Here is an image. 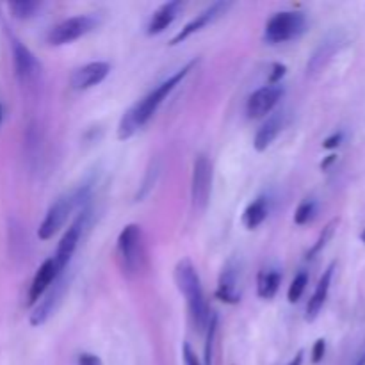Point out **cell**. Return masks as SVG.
I'll use <instances>...</instances> for the list:
<instances>
[{
	"mask_svg": "<svg viewBox=\"0 0 365 365\" xmlns=\"http://www.w3.org/2000/svg\"><path fill=\"white\" fill-rule=\"evenodd\" d=\"M175 282H177L178 291L184 294L185 302H187L189 316H191L195 328L198 331H205L210 319V310L209 303L205 299L202 282H200L198 271L192 266L191 260L184 259L177 264V267H175Z\"/></svg>",
	"mask_w": 365,
	"mask_h": 365,
	"instance_id": "cell-2",
	"label": "cell"
},
{
	"mask_svg": "<svg viewBox=\"0 0 365 365\" xmlns=\"http://www.w3.org/2000/svg\"><path fill=\"white\" fill-rule=\"evenodd\" d=\"M267 214H269L267 200L264 198V196H260V198H257L255 202H252L246 207L245 214H242V225H245L248 230H253V228L260 227V225L266 221Z\"/></svg>",
	"mask_w": 365,
	"mask_h": 365,
	"instance_id": "cell-20",
	"label": "cell"
},
{
	"mask_svg": "<svg viewBox=\"0 0 365 365\" xmlns=\"http://www.w3.org/2000/svg\"><path fill=\"white\" fill-rule=\"evenodd\" d=\"M116 255L120 267L127 277H139L141 274L146 264V252L143 230L139 225L130 223L120 232L116 242Z\"/></svg>",
	"mask_w": 365,
	"mask_h": 365,
	"instance_id": "cell-4",
	"label": "cell"
},
{
	"mask_svg": "<svg viewBox=\"0 0 365 365\" xmlns=\"http://www.w3.org/2000/svg\"><path fill=\"white\" fill-rule=\"evenodd\" d=\"M316 210H317L316 202H314V200H305V202L299 203L298 209H296L294 223L296 225H307L314 216H316Z\"/></svg>",
	"mask_w": 365,
	"mask_h": 365,
	"instance_id": "cell-24",
	"label": "cell"
},
{
	"mask_svg": "<svg viewBox=\"0 0 365 365\" xmlns=\"http://www.w3.org/2000/svg\"><path fill=\"white\" fill-rule=\"evenodd\" d=\"M91 196V184L86 182L81 187L73 189V191H68L64 195H61L52 205L48 207L45 214V220L41 221L38 228V237L41 241H48L52 239L61 228L64 227V223L68 221L70 214L77 209L78 205H86Z\"/></svg>",
	"mask_w": 365,
	"mask_h": 365,
	"instance_id": "cell-3",
	"label": "cell"
},
{
	"mask_svg": "<svg viewBox=\"0 0 365 365\" xmlns=\"http://www.w3.org/2000/svg\"><path fill=\"white\" fill-rule=\"evenodd\" d=\"M355 365H365V355L360 356V359L355 362Z\"/></svg>",
	"mask_w": 365,
	"mask_h": 365,
	"instance_id": "cell-34",
	"label": "cell"
},
{
	"mask_svg": "<svg viewBox=\"0 0 365 365\" xmlns=\"http://www.w3.org/2000/svg\"><path fill=\"white\" fill-rule=\"evenodd\" d=\"M61 273H63V271L57 267L56 260H53L52 257H50V259H46L45 262L39 266V269L36 271L34 278H32L31 289H29V303H31V305L38 303L39 298L45 294L46 289H48L50 285L57 280V277H59Z\"/></svg>",
	"mask_w": 365,
	"mask_h": 365,
	"instance_id": "cell-15",
	"label": "cell"
},
{
	"mask_svg": "<svg viewBox=\"0 0 365 365\" xmlns=\"http://www.w3.org/2000/svg\"><path fill=\"white\" fill-rule=\"evenodd\" d=\"M182 356H184V365H202L200 364L198 356H196V353L192 351V348L187 342H185L184 348H182Z\"/></svg>",
	"mask_w": 365,
	"mask_h": 365,
	"instance_id": "cell-28",
	"label": "cell"
},
{
	"mask_svg": "<svg viewBox=\"0 0 365 365\" xmlns=\"http://www.w3.org/2000/svg\"><path fill=\"white\" fill-rule=\"evenodd\" d=\"M334 269H335V264H331L330 267H328L327 271H324V274L321 277L319 284H317L316 291H314L312 298H310L309 305H307V316L305 319L309 321H314L317 316H319L321 309H323L324 302H327L328 298V292H330V285H331V277H334Z\"/></svg>",
	"mask_w": 365,
	"mask_h": 365,
	"instance_id": "cell-18",
	"label": "cell"
},
{
	"mask_svg": "<svg viewBox=\"0 0 365 365\" xmlns=\"http://www.w3.org/2000/svg\"><path fill=\"white\" fill-rule=\"evenodd\" d=\"M341 141H342V134H334L331 138L324 139L323 146L324 148H337V146L341 145Z\"/></svg>",
	"mask_w": 365,
	"mask_h": 365,
	"instance_id": "cell-31",
	"label": "cell"
},
{
	"mask_svg": "<svg viewBox=\"0 0 365 365\" xmlns=\"http://www.w3.org/2000/svg\"><path fill=\"white\" fill-rule=\"evenodd\" d=\"M11 48H13V63L14 71H16L18 81L24 86H32L39 81L41 77V64L36 59L34 53L27 48L21 41L13 38L11 41Z\"/></svg>",
	"mask_w": 365,
	"mask_h": 365,
	"instance_id": "cell-9",
	"label": "cell"
},
{
	"mask_svg": "<svg viewBox=\"0 0 365 365\" xmlns=\"http://www.w3.org/2000/svg\"><path fill=\"white\" fill-rule=\"evenodd\" d=\"M302 362H303V351H299L298 355H296L294 359H292V362L289 364V365H302Z\"/></svg>",
	"mask_w": 365,
	"mask_h": 365,
	"instance_id": "cell-32",
	"label": "cell"
},
{
	"mask_svg": "<svg viewBox=\"0 0 365 365\" xmlns=\"http://www.w3.org/2000/svg\"><path fill=\"white\" fill-rule=\"evenodd\" d=\"M89 214H91V209H89V207H86V209L78 214L77 220L73 221V225L68 228V232L63 235V239H61L59 246H57L56 255L52 257L61 271L66 269V266L70 264L71 257H73L75 250H77L78 241H81L82 230H84V227L88 225Z\"/></svg>",
	"mask_w": 365,
	"mask_h": 365,
	"instance_id": "cell-10",
	"label": "cell"
},
{
	"mask_svg": "<svg viewBox=\"0 0 365 365\" xmlns=\"http://www.w3.org/2000/svg\"><path fill=\"white\" fill-rule=\"evenodd\" d=\"M157 175H159V164L152 163V166H150V170L146 171L145 182H143V185H141V191L138 192V200H143L146 195H148L150 189H152L153 184H155Z\"/></svg>",
	"mask_w": 365,
	"mask_h": 365,
	"instance_id": "cell-26",
	"label": "cell"
},
{
	"mask_svg": "<svg viewBox=\"0 0 365 365\" xmlns=\"http://www.w3.org/2000/svg\"><path fill=\"white\" fill-rule=\"evenodd\" d=\"M282 96H284V86L282 84L264 86V88L257 89L253 95H250L248 102H246V114L252 120L267 116V114L273 113Z\"/></svg>",
	"mask_w": 365,
	"mask_h": 365,
	"instance_id": "cell-11",
	"label": "cell"
},
{
	"mask_svg": "<svg viewBox=\"0 0 365 365\" xmlns=\"http://www.w3.org/2000/svg\"><path fill=\"white\" fill-rule=\"evenodd\" d=\"M282 284V273L278 269H262L257 280V292L262 299H273Z\"/></svg>",
	"mask_w": 365,
	"mask_h": 365,
	"instance_id": "cell-19",
	"label": "cell"
},
{
	"mask_svg": "<svg viewBox=\"0 0 365 365\" xmlns=\"http://www.w3.org/2000/svg\"><path fill=\"white\" fill-rule=\"evenodd\" d=\"M230 7H232V2H214L212 6H209L205 11H202L198 16L192 18V20L189 21V24L185 25V27L182 29V31L178 32L173 39H171V45L175 46V45H180V43H184L185 39L191 38L195 32H200L203 27L214 24L217 18L223 16V14L230 9Z\"/></svg>",
	"mask_w": 365,
	"mask_h": 365,
	"instance_id": "cell-14",
	"label": "cell"
},
{
	"mask_svg": "<svg viewBox=\"0 0 365 365\" xmlns=\"http://www.w3.org/2000/svg\"><path fill=\"white\" fill-rule=\"evenodd\" d=\"M305 14L299 11H282L269 18L264 29V39L271 45L287 43L305 31Z\"/></svg>",
	"mask_w": 365,
	"mask_h": 365,
	"instance_id": "cell-5",
	"label": "cell"
},
{
	"mask_svg": "<svg viewBox=\"0 0 365 365\" xmlns=\"http://www.w3.org/2000/svg\"><path fill=\"white\" fill-rule=\"evenodd\" d=\"M195 64H196V61L187 63L184 68H180L177 73L171 75L168 81H164L163 84L157 86L153 91H150L145 98L139 100L138 103H134V106H132L130 109L123 114V116H121L120 125H118V139H120V141H125V139L132 138V135H134L139 128L145 127V125L152 120L153 114L157 113V109L160 107V103H163L164 100L170 96V93L173 91V89L177 88V86L180 84L185 77H187L189 71L195 68Z\"/></svg>",
	"mask_w": 365,
	"mask_h": 365,
	"instance_id": "cell-1",
	"label": "cell"
},
{
	"mask_svg": "<svg viewBox=\"0 0 365 365\" xmlns=\"http://www.w3.org/2000/svg\"><path fill=\"white\" fill-rule=\"evenodd\" d=\"M282 128H284V113H273L257 132L255 141H253L257 152H266L273 145L274 139L280 135Z\"/></svg>",
	"mask_w": 365,
	"mask_h": 365,
	"instance_id": "cell-17",
	"label": "cell"
},
{
	"mask_svg": "<svg viewBox=\"0 0 365 365\" xmlns=\"http://www.w3.org/2000/svg\"><path fill=\"white\" fill-rule=\"evenodd\" d=\"M216 298L230 305L241 302V264L235 259L228 260L221 269L220 278H217Z\"/></svg>",
	"mask_w": 365,
	"mask_h": 365,
	"instance_id": "cell-12",
	"label": "cell"
},
{
	"mask_svg": "<svg viewBox=\"0 0 365 365\" xmlns=\"http://www.w3.org/2000/svg\"><path fill=\"white\" fill-rule=\"evenodd\" d=\"M109 71L110 64L106 63V61H95V63L84 64V66L77 68V70L71 73V89H75V91H86V89L95 88L100 82L106 81Z\"/></svg>",
	"mask_w": 365,
	"mask_h": 365,
	"instance_id": "cell-13",
	"label": "cell"
},
{
	"mask_svg": "<svg viewBox=\"0 0 365 365\" xmlns=\"http://www.w3.org/2000/svg\"><path fill=\"white\" fill-rule=\"evenodd\" d=\"M307 285H309V274H307L305 271H302V273L296 274L294 280H292L291 285H289V291H287L289 302L291 303L299 302V298H302L303 292H305Z\"/></svg>",
	"mask_w": 365,
	"mask_h": 365,
	"instance_id": "cell-23",
	"label": "cell"
},
{
	"mask_svg": "<svg viewBox=\"0 0 365 365\" xmlns=\"http://www.w3.org/2000/svg\"><path fill=\"white\" fill-rule=\"evenodd\" d=\"M337 223H339V220H334V221H330V223H328L327 227H324V230L321 232V235H319V239H317L316 245H314L312 250H310V252L307 253V259H314V257H316L317 253H319L321 250H323L324 246L328 245V241H330L331 235H334Z\"/></svg>",
	"mask_w": 365,
	"mask_h": 365,
	"instance_id": "cell-25",
	"label": "cell"
},
{
	"mask_svg": "<svg viewBox=\"0 0 365 365\" xmlns=\"http://www.w3.org/2000/svg\"><path fill=\"white\" fill-rule=\"evenodd\" d=\"M334 160H335V155H330V157H328V159L324 160V163H323V170H327V168L330 166V164L334 163Z\"/></svg>",
	"mask_w": 365,
	"mask_h": 365,
	"instance_id": "cell-33",
	"label": "cell"
},
{
	"mask_svg": "<svg viewBox=\"0 0 365 365\" xmlns=\"http://www.w3.org/2000/svg\"><path fill=\"white\" fill-rule=\"evenodd\" d=\"M360 239H362V241H364V242H365V230H364V232H362V235H360Z\"/></svg>",
	"mask_w": 365,
	"mask_h": 365,
	"instance_id": "cell-36",
	"label": "cell"
},
{
	"mask_svg": "<svg viewBox=\"0 0 365 365\" xmlns=\"http://www.w3.org/2000/svg\"><path fill=\"white\" fill-rule=\"evenodd\" d=\"M64 271L57 277V280L46 289L45 294L39 298L38 307H36L34 312L31 314L32 327H41V324H45L46 321H48V317L56 312L57 305L61 303V299H63L64 296V291H66L68 287V274H64Z\"/></svg>",
	"mask_w": 365,
	"mask_h": 365,
	"instance_id": "cell-8",
	"label": "cell"
},
{
	"mask_svg": "<svg viewBox=\"0 0 365 365\" xmlns=\"http://www.w3.org/2000/svg\"><path fill=\"white\" fill-rule=\"evenodd\" d=\"M212 163L207 155H198L192 164L191 178V200L195 210L202 212L207 209L212 192Z\"/></svg>",
	"mask_w": 365,
	"mask_h": 365,
	"instance_id": "cell-7",
	"label": "cell"
},
{
	"mask_svg": "<svg viewBox=\"0 0 365 365\" xmlns=\"http://www.w3.org/2000/svg\"><path fill=\"white\" fill-rule=\"evenodd\" d=\"M78 365H102V360L96 355H91V353H82L78 356Z\"/></svg>",
	"mask_w": 365,
	"mask_h": 365,
	"instance_id": "cell-30",
	"label": "cell"
},
{
	"mask_svg": "<svg viewBox=\"0 0 365 365\" xmlns=\"http://www.w3.org/2000/svg\"><path fill=\"white\" fill-rule=\"evenodd\" d=\"M324 353H327V341H324V339H319L312 348V362L319 364L321 360L324 359Z\"/></svg>",
	"mask_w": 365,
	"mask_h": 365,
	"instance_id": "cell-27",
	"label": "cell"
},
{
	"mask_svg": "<svg viewBox=\"0 0 365 365\" xmlns=\"http://www.w3.org/2000/svg\"><path fill=\"white\" fill-rule=\"evenodd\" d=\"M2 118H4V109H2V106H0V121H2Z\"/></svg>",
	"mask_w": 365,
	"mask_h": 365,
	"instance_id": "cell-35",
	"label": "cell"
},
{
	"mask_svg": "<svg viewBox=\"0 0 365 365\" xmlns=\"http://www.w3.org/2000/svg\"><path fill=\"white\" fill-rule=\"evenodd\" d=\"M9 9L14 18L25 20V18L34 16V14L38 13V9H41V4L32 2V0H20V2H11Z\"/></svg>",
	"mask_w": 365,
	"mask_h": 365,
	"instance_id": "cell-22",
	"label": "cell"
},
{
	"mask_svg": "<svg viewBox=\"0 0 365 365\" xmlns=\"http://www.w3.org/2000/svg\"><path fill=\"white\" fill-rule=\"evenodd\" d=\"M96 25H98V18L93 14H78V16L66 18L56 27L50 29L46 39L53 46L68 45V43H73L82 36L89 34L93 29H96Z\"/></svg>",
	"mask_w": 365,
	"mask_h": 365,
	"instance_id": "cell-6",
	"label": "cell"
},
{
	"mask_svg": "<svg viewBox=\"0 0 365 365\" xmlns=\"http://www.w3.org/2000/svg\"><path fill=\"white\" fill-rule=\"evenodd\" d=\"M285 70H287V68H285L284 64L274 63L273 68H271V71H273V73H271V77H269V84H280V78L285 75Z\"/></svg>",
	"mask_w": 365,
	"mask_h": 365,
	"instance_id": "cell-29",
	"label": "cell"
},
{
	"mask_svg": "<svg viewBox=\"0 0 365 365\" xmlns=\"http://www.w3.org/2000/svg\"><path fill=\"white\" fill-rule=\"evenodd\" d=\"M182 7H184V4H182L180 0H171V2L163 4V6L152 14V18H150L148 25H146V34L157 36L160 34V32L166 31V29L177 20Z\"/></svg>",
	"mask_w": 365,
	"mask_h": 365,
	"instance_id": "cell-16",
	"label": "cell"
},
{
	"mask_svg": "<svg viewBox=\"0 0 365 365\" xmlns=\"http://www.w3.org/2000/svg\"><path fill=\"white\" fill-rule=\"evenodd\" d=\"M205 330H207L205 365H214V344H216V334H217V316L214 312H210V319Z\"/></svg>",
	"mask_w": 365,
	"mask_h": 365,
	"instance_id": "cell-21",
	"label": "cell"
}]
</instances>
